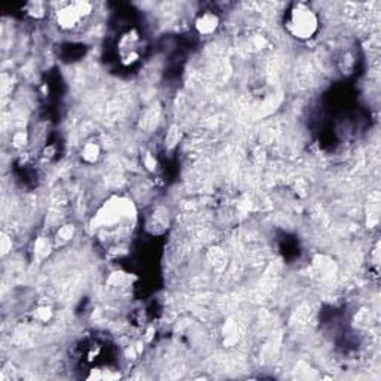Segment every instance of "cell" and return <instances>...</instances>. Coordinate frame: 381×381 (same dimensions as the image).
Segmentation results:
<instances>
[{"instance_id": "cell-5", "label": "cell", "mask_w": 381, "mask_h": 381, "mask_svg": "<svg viewBox=\"0 0 381 381\" xmlns=\"http://www.w3.org/2000/svg\"><path fill=\"white\" fill-rule=\"evenodd\" d=\"M26 142H27V134L26 133H23V131H18V133H15L14 136H12V143L15 144V146H23V144H26Z\"/></svg>"}, {"instance_id": "cell-7", "label": "cell", "mask_w": 381, "mask_h": 381, "mask_svg": "<svg viewBox=\"0 0 381 381\" xmlns=\"http://www.w3.org/2000/svg\"><path fill=\"white\" fill-rule=\"evenodd\" d=\"M51 310L48 308V307H44V308H39L38 311H36V317L41 320V322H48V319L51 317Z\"/></svg>"}, {"instance_id": "cell-3", "label": "cell", "mask_w": 381, "mask_h": 381, "mask_svg": "<svg viewBox=\"0 0 381 381\" xmlns=\"http://www.w3.org/2000/svg\"><path fill=\"white\" fill-rule=\"evenodd\" d=\"M219 26H221V20H219L218 14L210 12V11L200 14L198 18L195 20V30L201 36H212L213 33L218 32Z\"/></svg>"}, {"instance_id": "cell-6", "label": "cell", "mask_w": 381, "mask_h": 381, "mask_svg": "<svg viewBox=\"0 0 381 381\" xmlns=\"http://www.w3.org/2000/svg\"><path fill=\"white\" fill-rule=\"evenodd\" d=\"M12 250V238L11 237H8L5 233L2 234V252H3V255H6V253H9Z\"/></svg>"}, {"instance_id": "cell-4", "label": "cell", "mask_w": 381, "mask_h": 381, "mask_svg": "<svg viewBox=\"0 0 381 381\" xmlns=\"http://www.w3.org/2000/svg\"><path fill=\"white\" fill-rule=\"evenodd\" d=\"M98 156H100V146H98L97 143L90 142V143H87V144L84 146V149H82V158H84V161L93 164V162H95V161L98 159Z\"/></svg>"}, {"instance_id": "cell-1", "label": "cell", "mask_w": 381, "mask_h": 381, "mask_svg": "<svg viewBox=\"0 0 381 381\" xmlns=\"http://www.w3.org/2000/svg\"><path fill=\"white\" fill-rule=\"evenodd\" d=\"M319 17L307 3L292 5L285 17V29L298 42H307L319 32Z\"/></svg>"}, {"instance_id": "cell-2", "label": "cell", "mask_w": 381, "mask_h": 381, "mask_svg": "<svg viewBox=\"0 0 381 381\" xmlns=\"http://www.w3.org/2000/svg\"><path fill=\"white\" fill-rule=\"evenodd\" d=\"M93 12V5L88 2H73L64 3L55 11L57 24L64 30H73L79 27Z\"/></svg>"}]
</instances>
